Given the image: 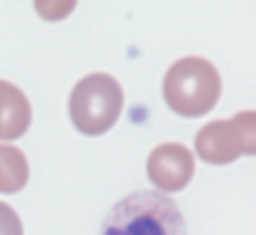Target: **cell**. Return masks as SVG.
I'll list each match as a JSON object with an SVG mask.
<instances>
[{
    "label": "cell",
    "mask_w": 256,
    "mask_h": 235,
    "mask_svg": "<svg viewBox=\"0 0 256 235\" xmlns=\"http://www.w3.org/2000/svg\"><path fill=\"white\" fill-rule=\"evenodd\" d=\"M101 235H187V224L172 198L156 191H138L114 204Z\"/></svg>",
    "instance_id": "6da1fadb"
},
{
    "label": "cell",
    "mask_w": 256,
    "mask_h": 235,
    "mask_svg": "<svg viewBox=\"0 0 256 235\" xmlns=\"http://www.w3.org/2000/svg\"><path fill=\"white\" fill-rule=\"evenodd\" d=\"M220 75L210 60L185 56L170 65L163 80V97L180 116L208 114L220 97Z\"/></svg>",
    "instance_id": "7a4b0ae2"
},
{
    "label": "cell",
    "mask_w": 256,
    "mask_h": 235,
    "mask_svg": "<svg viewBox=\"0 0 256 235\" xmlns=\"http://www.w3.org/2000/svg\"><path fill=\"white\" fill-rule=\"evenodd\" d=\"M124 108V90L107 73L80 78L70 95V116L78 133L100 136L118 121Z\"/></svg>",
    "instance_id": "3957f363"
},
{
    "label": "cell",
    "mask_w": 256,
    "mask_h": 235,
    "mask_svg": "<svg viewBox=\"0 0 256 235\" xmlns=\"http://www.w3.org/2000/svg\"><path fill=\"white\" fill-rule=\"evenodd\" d=\"M254 112H242L232 120L208 123L194 138V150L204 163L222 166L242 155H254Z\"/></svg>",
    "instance_id": "277c9868"
},
{
    "label": "cell",
    "mask_w": 256,
    "mask_h": 235,
    "mask_svg": "<svg viewBox=\"0 0 256 235\" xmlns=\"http://www.w3.org/2000/svg\"><path fill=\"white\" fill-rule=\"evenodd\" d=\"M150 181L164 193H178L191 183L194 159L184 144L168 142L157 146L148 157Z\"/></svg>",
    "instance_id": "5b68a950"
},
{
    "label": "cell",
    "mask_w": 256,
    "mask_h": 235,
    "mask_svg": "<svg viewBox=\"0 0 256 235\" xmlns=\"http://www.w3.org/2000/svg\"><path fill=\"white\" fill-rule=\"evenodd\" d=\"M32 108L15 84L0 80V140L21 138L30 127Z\"/></svg>",
    "instance_id": "8992f818"
},
{
    "label": "cell",
    "mask_w": 256,
    "mask_h": 235,
    "mask_svg": "<svg viewBox=\"0 0 256 235\" xmlns=\"http://www.w3.org/2000/svg\"><path fill=\"white\" fill-rule=\"evenodd\" d=\"M28 161L19 148L0 144V193L14 194L28 183Z\"/></svg>",
    "instance_id": "52a82bcc"
},
{
    "label": "cell",
    "mask_w": 256,
    "mask_h": 235,
    "mask_svg": "<svg viewBox=\"0 0 256 235\" xmlns=\"http://www.w3.org/2000/svg\"><path fill=\"white\" fill-rule=\"evenodd\" d=\"M0 235H22V222L12 206L0 202Z\"/></svg>",
    "instance_id": "ba28073f"
}]
</instances>
